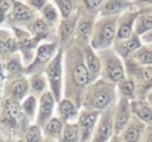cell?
<instances>
[{
    "mask_svg": "<svg viewBox=\"0 0 152 142\" xmlns=\"http://www.w3.org/2000/svg\"><path fill=\"white\" fill-rule=\"evenodd\" d=\"M56 50V45L55 44H44L42 46H39L38 51H37V57L34 59V62L32 63V65L30 66V72L33 69H39L42 65L46 64L48 60L51 58L53 51Z\"/></svg>",
    "mask_w": 152,
    "mask_h": 142,
    "instance_id": "12",
    "label": "cell"
},
{
    "mask_svg": "<svg viewBox=\"0 0 152 142\" xmlns=\"http://www.w3.org/2000/svg\"><path fill=\"white\" fill-rule=\"evenodd\" d=\"M142 39L146 40V41H148V43H152V32L148 33V34H146V36H144Z\"/></svg>",
    "mask_w": 152,
    "mask_h": 142,
    "instance_id": "39",
    "label": "cell"
},
{
    "mask_svg": "<svg viewBox=\"0 0 152 142\" xmlns=\"http://www.w3.org/2000/svg\"><path fill=\"white\" fill-rule=\"evenodd\" d=\"M45 142H53V141H45Z\"/></svg>",
    "mask_w": 152,
    "mask_h": 142,
    "instance_id": "44",
    "label": "cell"
},
{
    "mask_svg": "<svg viewBox=\"0 0 152 142\" xmlns=\"http://www.w3.org/2000/svg\"><path fill=\"white\" fill-rule=\"evenodd\" d=\"M128 4L125 0H108L106 4H103L100 8V15L101 17H109L114 15L116 13L122 12Z\"/></svg>",
    "mask_w": 152,
    "mask_h": 142,
    "instance_id": "13",
    "label": "cell"
},
{
    "mask_svg": "<svg viewBox=\"0 0 152 142\" xmlns=\"http://www.w3.org/2000/svg\"><path fill=\"white\" fill-rule=\"evenodd\" d=\"M93 32V21L90 19H86L80 21L77 26V37L81 40H87Z\"/></svg>",
    "mask_w": 152,
    "mask_h": 142,
    "instance_id": "25",
    "label": "cell"
},
{
    "mask_svg": "<svg viewBox=\"0 0 152 142\" xmlns=\"http://www.w3.org/2000/svg\"><path fill=\"white\" fill-rule=\"evenodd\" d=\"M116 18L103 17L99 20L93 28V39L91 46L95 49H107L116 36Z\"/></svg>",
    "mask_w": 152,
    "mask_h": 142,
    "instance_id": "2",
    "label": "cell"
},
{
    "mask_svg": "<svg viewBox=\"0 0 152 142\" xmlns=\"http://www.w3.org/2000/svg\"><path fill=\"white\" fill-rule=\"evenodd\" d=\"M151 85H152V83H151Z\"/></svg>",
    "mask_w": 152,
    "mask_h": 142,
    "instance_id": "48",
    "label": "cell"
},
{
    "mask_svg": "<svg viewBox=\"0 0 152 142\" xmlns=\"http://www.w3.org/2000/svg\"><path fill=\"white\" fill-rule=\"evenodd\" d=\"M0 142H2V141H1V138H0Z\"/></svg>",
    "mask_w": 152,
    "mask_h": 142,
    "instance_id": "46",
    "label": "cell"
},
{
    "mask_svg": "<svg viewBox=\"0 0 152 142\" xmlns=\"http://www.w3.org/2000/svg\"><path fill=\"white\" fill-rule=\"evenodd\" d=\"M74 30H75V20L65 18V20H63L59 26V34H61L62 41L68 40L71 37Z\"/></svg>",
    "mask_w": 152,
    "mask_h": 142,
    "instance_id": "26",
    "label": "cell"
},
{
    "mask_svg": "<svg viewBox=\"0 0 152 142\" xmlns=\"http://www.w3.org/2000/svg\"><path fill=\"white\" fill-rule=\"evenodd\" d=\"M142 124L137 122H132L126 129H124L122 141L124 142H138L140 140L141 133H142Z\"/></svg>",
    "mask_w": 152,
    "mask_h": 142,
    "instance_id": "15",
    "label": "cell"
},
{
    "mask_svg": "<svg viewBox=\"0 0 152 142\" xmlns=\"http://www.w3.org/2000/svg\"><path fill=\"white\" fill-rule=\"evenodd\" d=\"M68 65V80L71 82L74 86L83 88L90 82V75L82 57L76 56V62H69Z\"/></svg>",
    "mask_w": 152,
    "mask_h": 142,
    "instance_id": "5",
    "label": "cell"
},
{
    "mask_svg": "<svg viewBox=\"0 0 152 142\" xmlns=\"http://www.w3.org/2000/svg\"><path fill=\"white\" fill-rule=\"evenodd\" d=\"M12 6H13L12 0H0V22L4 20L6 13L11 9Z\"/></svg>",
    "mask_w": 152,
    "mask_h": 142,
    "instance_id": "34",
    "label": "cell"
},
{
    "mask_svg": "<svg viewBox=\"0 0 152 142\" xmlns=\"http://www.w3.org/2000/svg\"><path fill=\"white\" fill-rule=\"evenodd\" d=\"M138 13H126L125 17L121 18L120 20V26H119V30L116 32V39L118 41L119 40H125V39H128L132 34V30H133V25L138 18Z\"/></svg>",
    "mask_w": 152,
    "mask_h": 142,
    "instance_id": "10",
    "label": "cell"
},
{
    "mask_svg": "<svg viewBox=\"0 0 152 142\" xmlns=\"http://www.w3.org/2000/svg\"><path fill=\"white\" fill-rule=\"evenodd\" d=\"M55 1L57 2L63 18H68L72 11V1L71 0H55Z\"/></svg>",
    "mask_w": 152,
    "mask_h": 142,
    "instance_id": "32",
    "label": "cell"
},
{
    "mask_svg": "<svg viewBox=\"0 0 152 142\" xmlns=\"http://www.w3.org/2000/svg\"><path fill=\"white\" fill-rule=\"evenodd\" d=\"M27 89H28V84L25 78H19V79L14 80L10 86V92H11L12 99L20 102L24 98V96L26 95Z\"/></svg>",
    "mask_w": 152,
    "mask_h": 142,
    "instance_id": "16",
    "label": "cell"
},
{
    "mask_svg": "<svg viewBox=\"0 0 152 142\" xmlns=\"http://www.w3.org/2000/svg\"><path fill=\"white\" fill-rule=\"evenodd\" d=\"M119 89H120V92L122 93L124 97L131 98V97H133V95H134V82H133L131 78H128V79H122V80L120 82Z\"/></svg>",
    "mask_w": 152,
    "mask_h": 142,
    "instance_id": "27",
    "label": "cell"
},
{
    "mask_svg": "<svg viewBox=\"0 0 152 142\" xmlns=\"http://www.w3.org/2000/svg\"><path fill=\"white\" fill-rule=\"evenodd\" d=\"M139 4H152V0H139Z\"/></svg>",
    "mask_w": 152,
    "mask_h": 142,
    "instance_id": "41",
    "label": "cell"
},
{
    "mask_svg": "<svg viewBox=\"0 0 152 142\" xmlns=\"http://www.w3.org/2000/svg\"><path fill=\"white\" fill-rule=\"evenodd\" d=\"M113 85L106 80L96 82L88 91L84 105L90 108L88 110H103L113 99Z\"/></svg>",
    "mask_w": 152,
    "mask_h": 142,
    "instance_id": "1",
    "label": "cell"
},
{
    "mask_svg": "<svg viewBox=\"0 0 152 142\" xmlns=\"http://www.w3.org/2000/svg\"><path fill=\"white\" fill-rule=\"evenodd\" d=\"M114 115L112 110H106L100 122L97 123L96 128L94 129V137L91 142H107L112 135L113 128H114Z\"/></svg>",
    "mask_w": 152,
    "mask_h": 142,
    "instance_id": "6",
    "label": "cell"
},
{
    "mask_svg": "<svg viewBox=\"0 0 152 142\" xmlns=\"http://www.w3.org/2000/svg\"><path fill=\"white\" fill-rule=\"evenodd\" d=\"M5 106H6V111L11 120H13L14 122L21 120V109H20L19 102H17L12 98H8L5 103Z\"/></svg>",
    "mask_w": 152,
    "mask_h": 142,
    "instance_id": "23",
    "label": "cell"
},
{
    "mask_svg": "<svg viewBox=\"0 0 152 142\" xmlns=\"http://www.w3.org/2000/svg\"><path fill=\"white\" fill-rule=\"evenodd\" d=\"M142 142H152V127L147 128V131H146V135H145Z\"/></svg>",
    "mask_w": 152,
    "mask_h": 142,
    "instance_id": "38",
    "label": "cell"
},
{
    "mask_svg": "<svg viewBox=\"0 0 152 142\" xmlns=\"http://www.w3.org/2000/svg\"><path fill=\"white\" fill-rule=\"evenodd\" d=\"M62 133V122L57 117H52L45 124V134L50 137H59Z\"/></svg>",
    "mask_w": 152,
    "mask_h": 142,
    "instance_id": "22",
    "label": "cell"
},
{
    "mask_svg": "<svg viewBox=\"0 0 152 142\" xmlns=\"http://www.w3.org/2000/svg\"><path fill=\"white\" fill-rule=\"evenodd\" d=\"M58 112L62 116V118L64 121H66V120L74 117L77 111H76V106L74 105V103L70 99H63V101L59 102Z\"/></svg>",
    "mask_w": 152,
    "mask_h": 142,
    "instance_id": "21",
    "label": "cell"
},
{
    "mask_svg": "<svg viewBox=\"0 0 152 142\" xmlns=\"http://www.w3.org/2000/svg\"><path fill=\"white\" fill-rule=\"evenodd\" d=\"M46 75L55 99H59L62 91V52H58L56 57L49 62L46 66Z\"/></svg>",
    "mask_w": 152,
    "mask_h": 142,
    "instance_id": "4",
    "label": "cell"
},
{
    "mask_svg": "<svg viewBox=\"0 0 152 142\" xmlns=\"http://www.w3.org/2000/svg\"><path fill=\"white\" fill-rule=\"evenodd\" d=\"M36 105H37L36 98H34L33 96H28V97L23 102V104H21V110H23L30 118H32L33 115H34Z\"/></svg>",
    "mask_w": 152,
    "mask_h": 142,
    "instance_id": "28",
    "label": "cell"
},
{
    "mask_svg": "<svg viewBox=\"0 0 152 142\" xmlns=\"http://www.w3.org/2000/svg\"><path fill=\"white\" fill-rule=\"evenodd\" d=\"M100 60L103 63V72L108 80L113 83H120L122 79H125L121 60L113 51H101Z\"/></svg>",
    "mask_w": 152,
    "mask_h": 142,
    "instance_id": "3",
    "label": "cell"
},
{
    "mask_svg": "<svg viewBox=\"0 0 152 142\" xmlns=\"http://www.w3.org/2000/svg\"><path fill=\"white\" fill-rule=\"evenodd\" d=\"M131 104L128 102V98L122 97L119 102L116 112L114 115V131L115 134L122 131L127 123L129 122V117H131Z\"/></svg>",
    "mask_w": 152,
    "mask_h": 142,
    "instance_id": "8",
    "label": "cell"
},
{
    "mask_svg": "<svg viewBox=\"0 0 152 142\" xmlns=\"http://www.w3.org/2000/svg\"><path fill=\"white\" fill-rule=\"evenodd\" d=\"M2 50H4V45H2L1 43H0V54L2 53Z\"/></svg>",
    "mask_w": 152,
    "mask_h": 142,
    "instance_id": "43",
    "label": "cell"
},
{
    "mask_svg": "<svg viewBox=\"0 0 152 142\" xmlns=\"http://www.w3.org/2000/svg\"><path fill=\"white\" fill-rule=\"evenodd\" d=\"M131 110L142 121L146 123H152V109L151 106L141 101L138 102H132L131 103Z\"/></svg>",
    "mask_w": 152,
    "mask_h": 142,
    "instance_id": "14",
    "label": "cell"
},
{
    "mask_svg": "<svg viewBox=\"0 0 152 142\" xmlns=\"http://www.w3.org/2000/svg\"><path fill=\"white\" fill-rule=\"evenodd\" d=\"M31 86L32 90H34L36 92H42L45 89V79L40 73H37L32 77L31 79Z\"/></svg>",
    "mask_w": 152,
    "mask_h": 142,
    "instance_id": "31",
    "label": "cell"
},
{
    "mask_svg": "<svg viewBox=\"0 0 152 142\" xmlns=\"http://www.w3.org/2000/svg\"><path fill=\"white\" fill-rule=\"evenodd\" d=\"M7 70H8L10 72H13V73L20 72V70H21L20 62H19L18 59H15V58L12 59V60H10L8 64H7Z\"/></svg>",
    "mask_w": 152,
    "mask_h": 142,
    "instance_id": "35",
    "label": "cell"
},
{
    "mask_svg": "<svg viewBox=\"0 0 152 142\" xmlns=\"http://www.w3.org/2000/svg\"><path fill=\"white\" fill-rule=\"evenodd\" d=\"M78 124H66L63 130V136L59 142H80Z\"/></svg>",
    "mask_w": 152,
    "mask_h": 142,
    "instance_id": "20",
    "label": "cell"
},
{
    "mask_svg": "<svg viewBox=\"0 0 152 142\" xmlns=\"http://www.w3.org/2000/svg\"><path fill=\"white\" fill-rule=\"evenodd\" d=\"M42 13H43V17L45 18V20L48 22H55L57 20V18H58V14H57L56 8L52 5H49V4H46L42 8Z\"/></svg>",
    "mask_w": 152,
    "mask_h": 142,
    "instance_id": "30",
    "label": "cell"
},
{
    "mask_svg": "<svg viewBox=\"0 0 152 142\" xmlns=\"http://www.w3.org/2000/svg\"><path fill=\"white\" fill-rule=\"evenodd\" d=\"M139 47H140V39H139L138 34H135V36L128 38V40L119 43V53L121 56L126 57L129 53H133L134 51H137Z\"/></svg>",
    "mask_w": 152,
    "mask_h": 142,
    "instance_id": "18",
    "label": "cell"
},
{
    "mask_svg": "<svg viewBox=\"0 0 152 142\" xmlns=\"http://www.w3.org/2000/svg\"><path fill=\"white\" fill-rule=\"evenodd\" d=\"M27 4L34 8H38V9H42L46 5L45 0H27Z\"/></svg>",
    "mask_w": 152,
    "mask_h": 142,
    "instance_id": "37",
    "label": "cell"
},
{
    "mask_svg": "<svg viewBox=\"0 0 152 142\" xmlns=\"http://www.w3.org/2000/svg\"><path fill=\"white\" fill-rule=\"evenodd\" d=\"M102 1L103 0H84V4H86L88 9L95 11V9L100 8V6L102 5Z\"/></svg>",
    "mask_w": 152,
    "mask_h": 142,
    "instance_id": "36",
    "label": "cell"
},
{
    "mask_svg": "<svg viewBox=\"0 0 152 142\" xmlns=\"http://www.w3.org/2000/svg\"><path fill=\"white\" fill-rule=\"evenodd\" d=\"M84 63L89 71L90 77L96 78L101 71V60L95 54L93 47H90V46H86V49H84Z\"/></svg>",
    "mask_w": 152,
    "mask_h": 142,
    "instance_id": "11",
    "label": "cell"
},
{
    "mask_svg": "<svg viewBox=\"0 0 152 142\" xmlns=\"http://www.w3.org/2000/svg\"><path fill=\"white\" fill-rule=\"evenodd\" d=\"M40 129L38 125H31L25 134V142H40Z\"/></svg>",
    "mask_w": 152,
    "mask_h": 142,
    "instance_id": "29",
    "label": "cell"
},
{
    "mask_svg": "<svg viewBox=\"0 0 152 142\" xmlns=\"http://www.w3.org/2000/svg\"><path fill=\"white\" fill-rule=\"evenodd\" d=\"M53 104H55V97L51 92H44L40 97V103H39V110H38V120L37 123L38 125H45L51 117L52 110H53Z\"/></svg>",
    "mask_w": 152,
    "mask_h": 142,
    "instance_id": "9",
    "label": "cell"
},
{
    "mask_svg": "<svg viewBox=\"0 0 152 142\" xmlns=\"http://www.w3.org/2000/svg\"><path fill=\"white\" fill-rule=\"evenodd\" d=\"M134 26H135V34L138 36L144 34L146 31L152 30V15L139 14L134 22Z\"/></svg>",
    "mask_w": 152,
    "mask_h": 142,
    "instance_id": "19",
    "label": "cell"
},
{
    "mask_svg": "<svg viewBox=\"0 0 152 142\" xmlns=\"http://www.w3.org/2000/svg\"><path fill=\"white\" fill-rule=\"evenodd\" d=\"M33 32H34L36 36H38V37H40V38L45 37V36L48 34V32H49L48 24L44 22V21L40 20V19L36 20V22L33 24Z\"/></svg>",
    "mask_w": 152,
    "mask_h": 142,
    "instance_id": "33",
    "label": "cell"
},
{
    "mask_svg": "<svg viewBox=\"0 0 152 142\" xmlns=\"http://www.w3.org/2000/svg\"><path fill=\"white\" fill-rule=\"evenodd\" d=\"M133 58L142 65H146V66L151 65L152 64V49L141 47L140 50H137L133 52Z\"/></svg>",
    "mask_w": 152,
    "mask_h": 142,
    "instance_id": "24",
    "label": "cell"
},
{
    "mask_svg": "<svg viewBox=\"0 0 152 142\" xmlns=\"http://www.w3.org/2000/svg\"><path fill=\"white\" fill-rule=\"evenodd\" d=\"M151 12H152V8H151Z\"/></svg>",
    "mask_w": 152,
    "mask_h": 142,
    "instance_id": "47",
    "label": "cell"
},
{
    "mask_svg": "<svg viewBox=\"0 0 152 142\" xmlns=\"http://www.w3.org/2000/svg\"><path fill=\"white\" fill-rule=\"evenodd\" d=\"M99 116V110H84L80 115L78 128L81 140L80 142H88L90 140V135L95 128V123Z\"/></svg>",
    "mask_w": 152,
    "mask_h": 142,
    "instance_id": "7",
    "label": "cell"
},
{
    "mask_svg": "<svg viewBox=\"0 0 152 142\" xmlns=\"http://www.w3.org/2000/svg\"><path fill=\"white\" fill-rule=\"evenodd\" d=\"M17 142H23V141H17Z\"/></svg>",
    "mask_w": 152,
    "mask_h": 142,
    "instance_id": "45",
    "label": "cell"
},
{
    "mask_svg": "<svg viewBox=\"0 0 152 142\" xmlns=\"http://www.w3.org/2000/svg\"><path fill=\"white\" fill-rule=\"evenodd\" d=\"M110 142H124L122 140H119L116 136H114V137H112V140H110Z\"/></svg>",
    "mask_w": 152,
    "mask_h": 142,
    "instance_id": "40",
    "label": "cell"
},
{
    "mask_svg": "<svg viewBox=\"0 0 152 142\" xmlns=\"http://www.w3.org/2000/svg\"><path fill=\"white\" fill-rule=\"evenodd\" d=\"M33 17V12L28 6L20 2H15L12 9V19L15 21H27Z\"/></svg>",
    "mask_w": 152,
    "mask_h": 142,
    "instance_id": "17",
    "label": "cell"
},
{
    "mask_svg": "<svg viewBox=\"0 0 152 142\" xmlns=\"http://www.w3.org/2000/svg\"><path fill=\"white\" fill-rule=\"evenodd\" d=\"M148 102H150V103L152 104V91H151V92L148 93Z\"/></svg>",
    "mask_w": 152,
    "mask_h": 142,
    "instance_id": "42",
    "label": "cell"
}]
</instances>
